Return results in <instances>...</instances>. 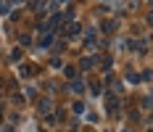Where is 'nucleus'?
<instances>
[{
  "label": "nucleus",
  "instance_id": "obj_1",
  "mask_svg": "<svg viewBox=\"0 0 153 132\" xmlns=\"http://www.w3.org/2000/svg\"><path fill=\"white\" fill-rule=\"evenodd\" d=\"M148 21H151V24H153V13H151V16H148Z\"/></svg>",
  "mask_w": 153,
  "mask_h": 132
}]
</instances>
